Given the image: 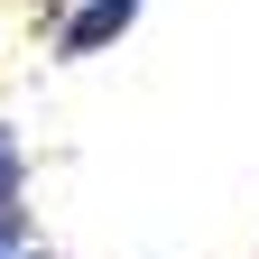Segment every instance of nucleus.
<instances>
[{
    "label": "nucleus",
    "mask_w": 259,
    "mask_h": 259,
    "mask_svg": "<svg viewBox=\"0 0 259 259\" xmlns=\"http://www.w3.org/2000/svg\"><path fill=\"white\" fill-rule=\"evenodd\" d=\"M139 10L148 0H37V37H47L56 65H83V56L120 47L130 28H139Z\"/></svg>",
    "instance_id": "obj_1"
},
{
    "label": "nucleus",
    "mask_w": 259,
    "mask_h": 259,
    "mask_svg": "<svg viewBox=\"0 0 259 259\" xmlns=\"http://www.w3.org/2000/svg\"><path fill=\"white\" fill-rule=\"evenodd\" d=\"M0 250H28V139L0 120Z\"/></svg>",
    "instance_id": "obj_2"
},
{
    "label": "nucleus",
    "mask_w": 259,
    "mask_h": 259,
    "mask_svg": "<svg viewBox=\"0 0 259 259\" xmlns=\"http://www.w3.org/2000/svg\"><path fill=\"white\" fill-rule=\"evenodd\" d=\"M28 259H65V250H28Z\"/></svg>",
    "instance_id": "obj_3"
},
{
    "label": "nucleus",
    "mask_w": 259,
    "mask_h": 259,
    "mask_svg": "<svg viewBox=\"0 0 259 259\" xmlns=\"http://www.w3.org/2000/svg\"><path fill=\"white\" fill-rule=\"evenodd\" d=\"M0 259H28V250H0Z\"/></svg>",
    "instance_id": "obj_4"
}]
</instances>
